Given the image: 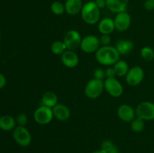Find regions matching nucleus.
<instances>
[{"mask_svg":"<svg viewBox=\"0 0 154 153\" xmlns=\"http://www.w3.org/2000/svg\"><path fill=\"white\" fill-rule=\"evenodd\" d=\"M96 59L99 64L105 66L114 65L119 59L120 55L115 48V46H101L99 49L96 51Z\"/></svg>","mask_w":154,"mask_h":153,"instance_id":"nucleus-1","label":"nucleus"},{"mask_svg":"<svg viewBox=\"0 0 154 153\" xmlns=\"http://www.w3.org/2000/svg\"><path fill=\"white\" fill-rule=\"evenodd\" d=\"M81 15L86 23L95 25L100 20V9L97 7L94 1L88 2L83 5Z\"/></svg>","mask_w":154,"mask_h":153,"instance_id":"nucleus-2","label":"nucleus"},{"mask_svg":"<svg viewBox=\"0 0 154 153\" xmlns=\"http://www.w3.org/2000/svg\"><path fill=\"white\" fill-rule=\"evenodd\" d=\"M104 90H105L104 80L93 78L86 84L84 93L88 98L96 99L102 95Z\"/></svg>","mask_w":154,"mask_h":153,"instance_id":"nucleus-3","label":"nucleus"},{"mask_svg":"<svg viewBox=\"0 0 154 153\" xmlns=\"http://www.w3.org/2000/svg\"><path fill=\"white\" fill-rule=\"evenodd\" d=\"M13 138L15 142L22 147L29 146L32 142L31 134L24 126L17 125L14 129Z\"/></svg>","mask_w":154,"mask_h":153,"instance_id":"nucleus-4","label":"nucleus"},{"mask_svg":"<svg viewBox=\"0 0 154 153\" xmlns=\"http://www.w3.org/2000/svg\"><path fill=\"white\" fill-rule=\"evenodd\" d=\"M136 116L144 121L154 120V103L150 101L141 102L135 108Z\"/></svg>","mask_w":154,"mask_h":153,"instance_id":"nucleus-5","label":"nucleus"},{"mask_svg":"<svg viewBox=\"0 0 154 153\" xmlns=\"http://www.w3.org/2000/svg\"><path fill=\"white\" fill-rule=\"evenodd\" d=\"M33 118L35 122L39 124H49L54 118L52 108L41 105L35 110Z\"/></svg>","mask_w":154,"mask_h":153,"instance_id":"nucleus-6","label":"nucleus"},{"mask_svg":"<svg viewBox=\"0 0 154 153\" xmlns=\"http://www.w3.org/2000/svg\"><path fill=\"white\" fill-rule=\"evenodd\" d=\"M105 90L113 98H119L123 94V86L116 77H107L104 80Z\"/></svg>","mask_w":154,"mask_h":153,"instance_id":"nucleus-7","label":"nucleus"},{"mask_svg":"<svg viewBox=\"0 0 154 153\" xmlns=\"http://www.w3.org/2000/svg\"><path fill=\"white\" fill-rule=\"evenodd\" d=\"M144 78V70L138 65L129 68L126 75V82L131 86H136L141 84Z\"/></svg>","mask_w":154,"mask_h":153,"instance_id":"nucleus-8","label":"nucleus"},{"mask_svg":"<svg viewBox=\"0 0 154 153\" xmlns=\"http://www.w3.org/2000/svg\"><path fill=\"white\" fill-rule=\"evenodd\" d=\"M100 46L99 38L93 34H89L83 38L80 48L86 53H93L96 52Z\"/></svg>","mask_w":154,"mask_h":153,"instance_id":"nucleus-9","label":"nucleus"},{"mask_svg":"<svg viewBox=\"0 0 154 153\" xmlns=\"http://www.w3.org/2000/svg\"><path fill=\"white\" fill-rule=\"evenodd\" d=\"M82 38L79 32L75 29H71L66 33L63 38V41L67 50L75 51L81 46Z\"/></svg>","mask_w":154,"mask_h":153,"instance_id":"nucleus-10","label":"nucleus"},{"mask_svg":"<svg viewBox=\"0 0 154 153\" xmlns=\"http://www.w3.org/2000/svg\"><path fill=\"white\" fill-rule=\"evenodd\" d=\"M115 29L118 32H125L129 29L132 23V18L128 12H120L116 14L114 19Z\"/></svg>","mask_w":154,"mask_h":153,"instance_id":"nucleus-11","label":"nucleus"},{"mask_svg":"<svg viewBox=\"0 0 154 153\" xmlns=\"http://www.w3.org/2000/svg\"><path fill=\"white\" fill-rule=\"evenodd\" d=\"M117 113L118 118L125 122H131L134 118H136L135 109L126 104H123L118 106Z\"/></svg>","mask_w":154,"mask_h":153,"instance_id":"nucleus-12","label":"nucleus"},{"mask_svg":"<svg viewBox=\"0 0 154 153\" xmlns=\"http://www.w3.org/2000/svg\"><path fill=\"white\" fill-rule=\"evenodd\" d=\"M61 62L66 67L74 68L79 64V56L74 50H66L61 55Z\"/></svg>","mask_w":154,"mask_h":153,"instance_id":"nucleus-13","label":"nucleus"},{"mask_svg":"<svg viewBox=\"0 0 154 153\" xmlns=\"http://www.w3.org/2000/svg\"><path fill=\"white\" fill-rule=\"evenodd\" d=\"M54 117L57 120L61 122L66 121L71 116L70 109L63 104H57L55 106L52 108Z\"/></svg>","mask_w":154,"mask_h":153,"instance_id":"nucleus-14","label":"nucleus"},{"mask_svg":"<svg viewBox=\"0 0 154 153\" xmlns=\"http://www.w3.org/2000/svg\"><path fill=\"white\" fill-rule=\"evenodd\" d=\"M129 0H106V8L112 13H120L126 10Z\"/></svg>","mask_w":154,"mask_h":153,"instance_id":"nucleus-15","label":"nucleus"},{"mask_svg":"<svg viewBox=\"0 0 154 153\" xmlns=\"http://www.w3.org/2000/svg\"><path fill=\"white\" fill-rule=\"evenodd\" d=\"M64 4L66 13L72 16L81 14L84 5L82 0H66Z\"/></svg>","mask_w":154,"mask_h":153,"instance_id":"nucleus-16","label":"nucleus"},{"mask_svg":"<svg viewBox=\"0 0 154 153\" xmlns=\"http://www.w3.org/2000/svg\"><path fill=\"white\" fill-rule=\"evenodd\" d=\"M98 29L102 34H110L115 30L114 20L105 17L98 22Z\"/></svg>","mask_w":154,"mask_h":153,"instance_id":"nucleus-17","label":"nucleus"},{"mask_svg":"<svg viewBox=\"0 0 154 153\" xmlns=\"http://www.w3.org/2000/svg\"><path fill=\"white\" fill-rule=\"evenodd\" d=\"M115 48L120 55H127L134 48L133 42L129 39H120L116 43Z\"/></svg>","mask_w":154,"mask_h":153,"instance_id":"nucleus-18","label":"nucleus"},{"mask_svg":"<svg viewBox=\"0 0 154 153\" xmlns=\"http://www.w3.org/2000/svg\"><path fill=\"white\" fill-rule=\"evenodd\" d=\"M41 102H42V105L53 108L58 104V97L54 92L48 91L43 94Z\"/></svg>","mask_w":154,"mask_h":153,"instance_id":"nucleus-19","label":"nucleus"},{"mask_svg":"<svg viewBox=\"0 0 154 153\" xmlns=\"http://www.w3.org/2000/svg\"><path fill=\"white\" fill-rule=\"evenodd\" d=\"M16 119L8 115L0 117V128L5 131H9L14 129L16 126Z\"/></svg>","mask_w":154,"mask_h":153,"instance_id":"nucleus-20","label":"nucleus"},{"mask_svg":"<svg viewBox=\"0 0 154 153\" xmlns=\"http://www.w3.org/2000/svg\"><path fill=\"white\" fill-rule=\"evenodd\" d=\"M115 70L116 76H126V74L129 70L128 63L125 60L119 59L113 66Z\"/></svg>","mask_w":154,"mask_h":153,"instance_id":"nucleus-21","label":"nucleus"},{"mask_svg":"<svg viewBox=\"0 0 154 153\" xmlns=\"http://www.w3.org/2000/svg\"><path fill=\"white\" fill-rule=\"evenodd\" d=\"M67 50L63 40H55L51 44V50L52 53L57 56H61Z\"/></svg>","mask_w":154,"mask_h":153,"instance_id":"nucleus-22","label":"nucleus"},{"mask_svg":"<svg viewBox=\"0 0 154 153\" xmlns=\"http://www.w3.org/2000/svg\"><path fill=\"white\" fill-rule=\"evenodd\" d=\"M130 123L131 129L132 131L135 132V133H140V132L143 131L145 128V121L137 116Z\"/></svg>","mask_w":154,"mask_h":153,"instance_id":"nucleus-23","label":"nucleus"},{"mask_svg":"<svg viewBox=\"0 0 154 153\" xmlns=\"http://www.w3.org/2000/svg\"><path fill=\"white\" fill-rule=\"evenodd\" d=\"M51 10L54 14L60 15L63 14L66 12L65 9V4L59 1H55L51 4Z\"/></svg>","mask_w":154,"mask_h":153,"instance_id":"nucleus-24","label":"nucleus"},{"mask_svg":"<svg viewBox=\"0 0 154 153\" xmlns=\"http://www.w3.org/2000/svg\"><path fill=\"white\" fill-rule=\"evenodd\" d=\"M141 56L145 61H152L154 58V50L150 46H144L141 50Z\"/></svg>","mask_w":154,"mask_h":153,"instance_id":"nucleus-25","label":"nucleus"},{"mask_svg":"<svg viewBox=\"0 0 154 153\" xmlns=\"http://www.w3.org/2000/svg\"><path fill=\"white\" fill-rule=\"evenodd\" d=\"M114 142L111 140H105L101 144V149L105 151V152L108 153L114 147Z\"/></svg>","mask_w":154,"mask_h":153,"instance_id":"nucleus-26","label":"nucleus"},{"mask_svg":"<svg viewBox=\"0 0 154 153\" xmlns=\"http://www.w3.org/2000/svg\"><path fill=\"white\" fill-rule=\"evenodd\" d=\"M16 122L19 126H24L25 127L28 123V117L25 113H20L16 118Z\"/></svg>","mask_w":154,"mask_h":153,"instance_id":"nucleus-27","label":"nucleus"},{"mask_svg":"<svg viewBox=\"0 0 154 153\" xmlns=\"http://www.w3.org/2000/svg\"><path fill=\"white\" fill-rule=\"evenodd\" d=\"M93 78L104 80L106 79V74H105V70L102 68H96L93 71Z\"/></svg>","mask_w":154,"mask_h":153,"instance_id":"nucleus-28","label":"nucleus"},{"mask_svg":"<svg viewBox=\"0 0 154 153\" xmlns=\"http://www.w3.org/2000/svg\"><path fill=\"white\" fill-rule=\"evenodd\" d=\"M101 46H109L111 43V37L110 34H102L99 38Z\"/></svg>","mask_w":154,"mask_h":153,"instance_id":"nucleus-29","label":"nucleus"},{"mask_svg":"<svg viewBox=\"0 0 154 153\" xmlns=\"http://www.w3.org/2000/svg\"><path fill=\"white\" fill-rule=\"evenodd\" d=\"M144 7L147 10H154V0H145L144 2Z\"/></svg>","mask_w":154,"mask_h":153,"instance_id":"nucleus-30","label":"nucleus"},{"mask_svg":"<svg viewBox=\"0 0 154 153\" xmlns=\"http://www.w3.org/2000/svg\"><path fill=\"white\" fill-rule=\"evenodd\" d=\"M105 74L107 77H115L116 74L113 67H108V68L105 69Z\"/></svg>","mask_w":154,"mask_h":153,"instance_id":"nucleus-31","label":"nucleus"},{"mask_svg":"<svg viewBox=\"0 0 154 153\" xmlns=\"http://www.w3.org/2000/svg\"><path fill=\"white\" fill-rule=\"evenodd\" d=\"M94 2L100 10L106 8V0H95Z\"/></svg>","mask_w":154,"mask_h":153,"instance_id":"nucleus-32","label":"nucleus"},{"mask_svg":"<svg viewBox=\"0 0 154 153\" xmlns=\"http://www.w3.org/2000/svg\"><path fill=\"white\" fill-rule=\"evenodd\" d=\"M6 84V79L2 74L0 73V89L2 88Z\"/></svg>","mask_w":154,"mask_h":153,"instance_id":"nucleus-33","label":"nucleus"},{"mask_svg":"<svg viewBox=\"0 0 154 153\" xmlns=\"http://www.w3.org/2000/svg\"><path fill=\"white\" fill-rule=\"evenodd\" d=\"M108 153H119L118 148H117V147L116 146H114V148H113L112 149H111V151H110Z\"/></svg>","mask_w":154,"mask_h":153,"instance_id":"nucleus-34","label":"nucleus"},{"mask_svg":"<svg viewBox=\"0 0 154 153\" xmlns=\"http://www.w3.org/2000/svg\"><path fill=\"white\" fill-rule=\"evenodd\" d=\"M91 153H107V152H105V151H103V150H102L100 148V149H99V150H96V151L92 152Z\"/></svg>","mask_w":154,"mask_h":153,"instance_id":"nucleus-35","label":"nucleus"},{"mask_svg":"<svg viewBox=\"0 0 154 153\" xmlns=\"http://www.w3.org/2000/svg\"><path fill=\"white\" fill-rule=\"evenodd\" d=\"M0 56H1V52H0Z\"/></svg>","mask_w":154,"mask_h":153,"instance_id":"nucleus-36","label":"nucleus"}]
</instances>
